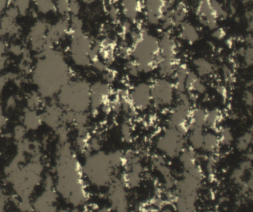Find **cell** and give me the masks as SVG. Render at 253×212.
<instances>
[{"label":"cell","instance_id":"obj_1","mask_svg":"<svg viewBox=\"0 0 253 212\" xmlns=\"http://www.w3.org/2000/svg\"><path fill=\"white\" fill-rule=\"evenodd\" d=\"M85 170L93 182L100 186L109 185L115 178L116 170L112 166L108 154L98 152L90 157L86 162Z\"/></svg>","mask_w":253,"mask_h":212},{"label":"cell","instance_id":"obj_2","mask_svg":"<svg viewBox=\"0 0 253 212\" xmlns=\"http://www.w3.org/2000/svg\"><path fill=\"white\" fill-rule=\"evenodd\" d=\"M187 135L177 129L168 127L156 139V148L165 157L171 159L178 157L185 148Z\"/></svg>","mask_w":253,"mask_h":212},{"label":"cell","instance_id":"obj_3","mask_svg":"<svg viewBox=\"0 0 253 212\" xmlns=\"http://www.w3.org/2000/svg\"><path fill=\"white\" fill-rule=\"evenodd\" d=\"M152 104L157 108L169 107L172 104L174 86L169 81L158 79L151 85Z\"/></svg>","mask_w":253,"mask_h":212},{"label":"cell","instance_id":"obj_4","mask_svg":"<svg viewBox=\"0 0 253 212\" xmlns=\"http://www.w3.org/2000/svg\"><path fill=\"white\" fill-rule=\"evenodd\" d=\"M192 109L190 100L179 101L169 114L168 127L177 129L188 134V123Z\"/></svg>","mask_w":253,"mask_h":212},{"label":"cell","instance_id":"obj_5","mask_svg":"<svg viewBox=\"0 0 253 212\" xmlns=\"http://www.w3.org/2000/svg\"><path fill=\"white\" fill-rule=\"evenodd\" d=\"M127 187L122 177H115L109 184V197L115 212L128 210Z\"/></svg>","mask_w":253,"mask_h":212},{"label":"cell","instance_id":"obj_6","mask_svg":"<svg viewBox=\"0 0 253 212\" xmlns=\"http://www.w3.org/2000/svg\"><path fill=\"white\" fill-rule=\"evenodd\" d=\"M154 168L162 176L164 180V188L166 192L174 188L175 181L172 171L162 154H155L151 159Z\"/></svg>","mask_w":253,"mask_h":212},{"label":"cell","instance_id":"obj_7","mask_svg":"<svg viewBox=\"0 0 253 212\" xmlns=\"http://www.w3.org/2000/svg\"><path fill=\"white\" fill-rule=\"evenodd\" d=\"M129 94L132 104L137 110H144L152 103L151 85L140 83L132 88Z\"/></svg>","mask_w":253,"mask_h":212},{"label":"cell","instance_id":"obj_8","mask_svg":"<svg viewBox=\"0 0 253 212\" xmlns=\"http://www.w3.org/2000/svg\"><path fill=\"white\" fill-rule=\"evenodd\" d=\"M207 111L203 108H192L188 120L189 131L195 128H204L206 126Z\"/></svg>","mask_w":253,"mask_h":212},{"label":"cell","instance_id":"obj_9","mask_svg":"<svg viewBox=\"0 0 253 212\" xmlns=\"http://www.w3.org/2000/svg\"><path fill=\"white\" fill-rule=\"evenodd\" d=\"M178 157L183 170H188L198 164L195 150L190 147H185Z\"/></svg>","mask_w":253,"mask_h":212},{"label":"cell","instance_id":"obj_10","mask_svg":"<svg viewBox=\"0 0 253 212\" xmlns=\"http://www.w3.org/2000/svg\"><path fill=\"white\" fill-rule=\"evenodd\" d=\"M204 134L203 128L198 127L189 130L187 134V140L190 147L195 151L202 149Z\"/></svg>","mask_w":253,"mask_h":212},{"label":"cell","instance_id":"obj_11","mask_svg":"<svg viewBox=\"0 0 253 212\" xmlns=\"http://www.w3.org/2000/svg\"><path fill=\"white\" fill-rule=\"evenodd\" d=\"M220 143L219 137L211 132L205 133L202 150L211 155L218 150Z\"/></svg>","mask_w":253,"mask_h":212},{"label":"cell","instance_id":"obj_12","mask_svg":"<svg viewBox=\"0 0 253 212\" xmlns=\"http://www.w3.org/2000/svg\"><path fill=\"white\" fill-rule=\"evenodd\" d=\"M221 112L217 109H213L207 111L206 126L212 130L218 129L219 124L221 121Z\"/></svg>","mask_w":253,"mask_h":212},{"label":"cell","instance_id":"obj_13","mask_svg":"<svg viewBox=\"0 0 253 212\" xmlns=\"http://www.w3.org/2000/svg\"><path fill=\"white\" fill-rule=\"evenodd\" d=\"M253 144V134L249 130L241 135L236 140V148L240 152H245Z\"/></svg>","mask_w":253,"mask_h":212},{"label":"cell","instance_id":"obj_14","mask_svg":"<svg viewBox=\"0 0 253 212\" xmlns=\"http://www.w3.org/2000/svg\"><path fill=\"white\" fill-rule=\"evenodd\" d=\"M120 131L123 140L126 143H130L132 139L133 132L132 125L128 120H124L122 123Z\"/></svg>","mask_w":253,"mask_h":212},{"label":"cell","instance_id":"obj_15","mask_svg":"<svg viewBox=\"0 0 253 212\" xmlns=\"http://www.w3.org/2000/svg\"><path fill=\"white\" fill-rule=\"evenodd\" d=\"M218 137L220 144L226 146L231 145L233 141V133L231 129L228 126H225L220 129Z\"/></svg>","mask_w":253,"mask_h":212},{"label":"cell","instance_id":"obj_16","mask_svg":"<svg viewBox=\"0 0 253 212\" xmlns=\"http://www.w3.org/2000/svg\"><path fill=\"white\" fill-rule=\"evenodd\" d=\"M183 38L191 42L194 41L197 38V33L194 28L190 25H186L184 26L182 33Z\"/></svg>","mask_w":253,"mask_h":212},{"label":"cell","instance_id":"obj_17","mask_svg":"<svg viewBox=\"0 0 253 212\" xmlns=\"http://www.w3.org/2000/svg\"><path fill=\"white\" fill-rule=\"evenodd\" d=\"M153 212H176V211L174 206L170 204H163L160 205Z\"/></svg>","mask_w":253,"mask_h":212},{"label":"cell","instance_id":"obj_18","mask_svg":"<svg viewBox=\"0 0 253 212\" xmlns=\"http://www.w3.org/2000/svg\"><path fill=\"white\" fill-rule=\"evenodd\" d=\"M244 100L248 105H252L253 104V95L250 92L246 93L244 96Z\"/></svg>","mask_w":253,"mask_h":212},{"label":"cell","instance_id":"obj_19","mask_svg":"<svg viewBox=\"0 0 253 212\" xmlns=\"http://www.w3.org/2000/svg\"><path fill=\"white\" fill-rule=\"evenodd\" d=\"M250 130L251 131V132L253 133V124H252L251 126V128L250 129Z\"/></svg>","mask_w":253,"mask_h":212},{"label":"cell","instance_id":"obj_20","mask_svg":"<svg viewBox=\"0 0 253 212\" xmlns=\"http://www.w3.org/2000/svg\"><path fill=\"white\" fill-rule=\"evenodd\" d=\"M128 212V210H126V211H118V212Z\"/></svg>","mask_w":253,"mask_h":212},{"label":"cell","instance_id":"obj_21","mask_svg":"<svg viewBox=\"0 0 253 212\" xmlns=\"http://www.w3.org/2000/svg\"></svg>","mask_w":253,"mask_h":212}]
</instances>
